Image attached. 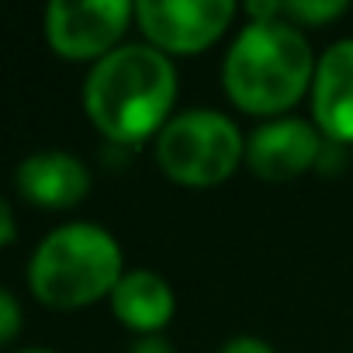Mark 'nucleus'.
I'll list each match as a JSON object with an SVG mask.
<instances>
[{
    "label": "nucleus",
    "mask_w": 353,
    "mask_h": 353,
    "mask_svg": "<svg viewBox=\"0 0 353 353\" xmlns=\"http://www.w3.org/2000/svg\"><path fill=\"white\" fill-rule=\"evenodd\" d=\"M80 101L90 125L108 142H152L176 114V66L149 42H121L87 70Z\"/></svg>",
    "instance_id": "f257e3e1"
},
{
    "label": "nucleus",
    "mask_w": 353,
    "mask_h": 353,
    "mask_svg": "<svg viewBox=\"0 0 353 353\" xmlns=\"http://www.w3.org/2000/svg\"><path fill=\"white\" fill-rule=\"evenodd\" d=\"M152 156L163 176L181 188H219L246 163V135L215 108L176 111L152 139Z\"/></svg>",
    "instance_id": "20e7f679"
},
{
    "label": "nucleus",
    "mask_w": 353,
    "mask_h": 353,
    "mask_svg": "<svg viewBox=\"0 0 353 353\" xmlns=\"http://www.w3.org/2000/svg\"><path fill=\"white\" fill-rule=\"evenodd\" d=\"M219 353H277L267 339H260V336H253V332H239V336H229L222 346H219Z\"/></svg>",
    "instance_id": "f8f14e48"
},
{
    "label": "nucleus",
    "mask_w": 353,
    "mask_h": 353,
    "mask_svg": "<svg viewBox=\"0 0 353 353\" xmlns=\"http://www.w3.org/2000/svg\"><path fill=\"white\" fill-rule=\"evenodd\" d=\"M308 101L315 128L329 142L353 145V39H339L319 52Z\"/></svg>",
    "instance_id": "6e6552de"
},
{
    "label": "nucleus",
    "mask_w": 353,
    "mask_h": 353,
    "mask_svg": "<svg viewBox=\"0 0 353 353\" xmlns=\"http://www.w3.org/2000/svg\"><path fill=\"white\" fill-rule=\"evenodd\" d=\"M325 135L315 128V121L284 114L260 121L246 135V170L267 184H288L294 176L315 170Z\"/></svg>",
    "instance_id": "0eeeda50"
},
{
    "label": "nucleus",
    "mask_w": 353,
    "mask_h": 353,
    "mask_svg": "<svg viewBox=\"0 0 353 353\" xmlns=\"http://www.w3.org/2000/svg\"><path fill=\"white\" fill-rule=\"evenodd\" d=\"M21 325H25V308H21L18 294L0 284V346L11 343L21 332Z\"/></svg>",
    "instance_id": "9b49d317"
},
{
    "label": "nucleus",
    "mask_w": 353,
    "mask_h": 353,
    "mask_svg": "<svg viewBox=\"0 0 353 353\" xmlns=\"http://www.w3.org/2000/svg\"><path fill=\"white\" fill-rule=\"evenodd\" d=\"M315 59L319 56L312 52V42L301 28L281 18H246L222 59L225 97L253 118H284L301 104V97H308Z\"/></svg>",
    "instance_id": "f03ea898"
},
{
    "label": "nucleus",
    "mask_w": 353,
    "mask_h": 353,
    "mask_svg": "<svg viewBox=\"0 0 353 353\" xmlns=\"http://www.w3.org/2000/svg\"><path fill=\"white\" fill-rule=\"evenodd\" d=\"M14 236H18V222H14V208H11V201L0 194V250H4L8 243H14Z\"/></svg>",
    "instance_id": "4468645a"
},
{
    "label": "nucleus",
    "mask_w": 353,
    "mask_h": 353,
    "mask_svg": "<svg viewBox=\"0 0 353 353\" xmlns=\"http://www.w3.org/2000/svg\"><path fill=\"white\" fill-rule=\"evenodd\" d=\"M18 353H56V350H49V346H25V350H18Z\"/></svg>",
    "instance_id": "2eb2a0df"
},
{
    "label": "nucleus",
    "mask_w": 353,
    "mask_h": 353,
    "mask_svg": "<svg viewBox=\"0 0 353 353\" xmlns=\"http://www.w3.org/2000/svg\"><path fill=\"white\" fill-rule=\"evenodd\" d=\"M128 353H176L166 332H149V336H135Z\"/></svg>",
    "instance_id": "ddd939ff"
},
{
    "label": "nucleus",
    "mask_w": 353,
    "mask_h": 353,
    "mask_svg": "<svg viewBox=\"0 0 353 353\" xmlns=\"http://www.w3.org/2000/svg\"><path fill=\"white\" fill-rule=\"evenodd\" d=\"M108 305L125 329H132L135 336H149V332H163L170 325V319L176 312V294L159 270L132 267L114 284Z\"/></svg>",
    "instance_id": "9d476101"
},
{
    "label": "nucleus",
    "mask_w": 353,
    "mask_h": 353,
    "mask_svg": "<svg viewBox=\"0 0 353 353\" xmlns=\"http://www.w3.org/2000/svg\"><path fill=\"white\" fill-rule=\"evenodd\" d=\"M135 21L128 0H52L46 8V42L59 59L97 63L114 52Z\"/></svg>",
    "instance_id": "39448f33"
},
{
    "label": "nucleus",
    "mask_w": 353,
    "mask_h": 353,
    "mask_svg": "<svg viewBox=\"0 0 353 353\" xmlns=\"http://www.w3.org/2000/svg\"><path fill=\"white\" fill-rule=\"evenodd\" d=\"M18 194L39 208H77L90 194V170L80 156L66 149H39L28 152L14 170Z\"/></svg>",
    "instance_id": "1a4fd4ad"
},
{
    "label": "nucleus",
    "mask_w": 353,
    "mask_h": 353,
    "mask_svg": "<svg viewBox=\"0 0 353 353\" xmlns=\"http://www.w3.org/2000/svg\"><path fill=\"white\" fill-rule=\"evenodd\" d=\"M121 274V243L97 222H63L49 229L28 256V288L56 312H77L111 298Z\"/></svg>",
    "instance_id": "7ed1b4c3"
},
{
    "label": "nucleus",
    "mask_w": 353,
    "mask_h": 353,
    "mask_svg": "<svg viewBox=\"0 0 353 353\" xmlns=\"http://www.w3.org/2000/svg\"><path fill=\"white\" fill-rule=\"evenodd\" d=\"M232 0H139L135 25L142 42L173 56H198L212 49L236 21Z\"/></svg>",
    "instance_id": "423d86ee"
}]
</instances>
